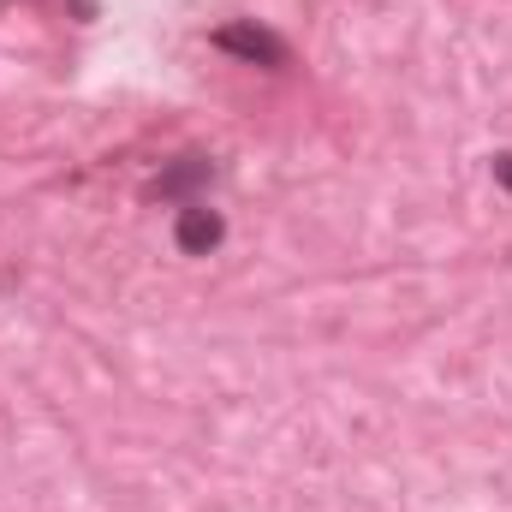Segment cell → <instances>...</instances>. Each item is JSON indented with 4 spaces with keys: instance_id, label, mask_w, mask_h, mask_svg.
Returning <instances> with one entry per match:
<instances>
[{
    "instance_id": "cell-1",
    "label": "cell",
    "mask_w": 512,
    "mask_h": 512,
    "mask_svg": "<svg viewBox=\"0 0 512 512\" xmlns=\"http://www.w3.org/2000/svg\"><path fill=\"white\" fill-rule=\"evenodd\" d=\"M215 48H227V54H239L251 66H286V42L274 30H262V24H221Z\"/></svg>"
},
{
    "instance_id": "cell-2",
    "label": "cell",
    "mask_w": 512,
    "mask_h": 512,
    "mask_svg": "<svg viewBox=\"0 0 512 512\" xmlns=\"http://www.w3.org/2000/svg\"><path fill=\"white\" fill-rule=\"evenodd\" d=\"M221 233H227V221L197 197V203H179V221H173V239H179V251L185 256H209L221 245Z\"/></svg>"
},
{
    "instance_id": "cell-3",
    "label": "cell",
    "mask_w": 512,
    "mask_h": 512,
    "mask_svg": "<svg viewBox=\"0 0 512 512\" xmlns=\"http://www.w3.org/2000/svg\"><path fill=\"white\" fill-rule=\"evenodd\" d=\"M215 179V167L203 161V155H185L179 167H167L161 179H155V197H167V203H197V191Z\"/></svg>"
},
{
    "instance_id": "cell-4",
    "label": "cell",
    "mask_w": 512,
    "mask_h": 512,
    "mask_svg": "<svg viewBox=\"0 0 512 512\" xmlns=\"http://www.w3.org/2000/svg\"><path fill=\"white\" fill-rule=\"evenodd\" d=\"M495 185L512 197V149H507V155H495Z\"/></svg>"
}]
</instances>
